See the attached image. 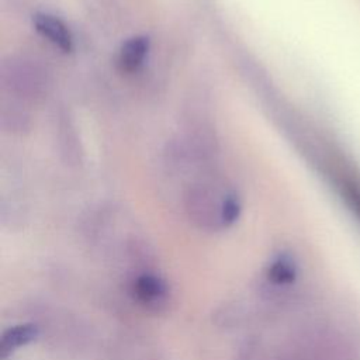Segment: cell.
I'll use <instances>...</instances> for the list:
<instances>
[{
  "instance_id": "52a82bcc",
  "label": "cell",
  "mask_w": 360,
  "mask_h": 360,
  "mask_svg": "<svg viewBox=\"0 0 360 360\" xmlns=\"http://www.w3.org/2000/svg\"><path fill=\"white\" fill-rule=\"evenodd\" d=\"M340 190L349 210L360 222V186L356 181L347 180L340 186Z\"/></svg>"
},
{
  "instance_id": "3957f363",
  "label": "cell",
  "mask_w": 360,
  "mask_h": 360,
  "mask_svg": "<svg viewBox=\"0 0 360 360\" xmlns=\"http://www.w3.org/2000/svg\"><path fill=\"white\" fill-rule=\"evenodd\" d=\"M32 24L44 38H46L62 52H72L73 35L60 18L48 13H37L32 18Z\"/></svg>"
},
{
  "instance_id": "30bf717a",
  "label": "cell",
  "mask_w": 360,
  "mask_h": 360,
  "mask_svg": "<svg viewBox=\"0 0 360 360\" xmlns=\"http://www.w3.org/2000/svg\"><path fill=\"white\" fill-rule=\"evenodd\" d=\"M3 125L11 131H22L28 128V117L18 110L3 111Z\"/></svg>"
},
{
  "instance_id": "8992f818",
  "label": "cell",
  "mask_w": 360,
  "mask_h": 360,
  "mask_svg": "<svg viewBox=\"0 0 360 360\" xmlns=\"http://www.w3.org/2000/svg\"><path fill=\"white\" fill-rule=\"evenodd\" d=\"M58 131H59V143L62 153L66 156V162L69 163H77L80 162V148L79 141L76 136L75 127L69 117L60 115L58 122Z\"/></svg>"
},
{
  "instance_id": "9c48e42d",
  "label": "cell",
  "mask_w": 360,
  "mask_h": 360,
  "mask_svg": "<svg viewBox=\"0 0 360 360\" xmlns=\"http://www.w3.org/2000/svg\"><path fill=\"white\" fill-rule=\"evenodd\" d=\"M271 277L277 283H287L294 278L292 262L287 257H280L271 267Z\"/></svg>"
},
{
  "instance_id": "7a4b0ae2",
  "label": "cell",
  "mask_w": 360,
  "mask_h": 360,
  "mask_svg": "<svg viewBox=\"0 0 360 360\" xmlns=\"http://www.w3.org/2000/svg\"><path fill=\"white\" fill-rule=\"evenodd\" d=\"M0 80L8 94L31 104L42 101L51 87L46 70L24 56H10L3 60Z\"/></svg>"
},
{
  "instance_id": "ba28073f",
  "label": "cell",
  "mask_w": 360,
  "mask_h": 360,
  "mask_svg": "<svg viewBox=\"0 0 360 360\" xmlns=\"http://www.w3.org/2000/svg\"><path fill=\"white\" fill-rule=\"evenodd\" d=\"M34 336V330L30 326H17L15 329L10 330L8 335L4 336L3 349H14L20 345H24L27 340H30Z\"/></svg>"
},
{
  "instance_id": "6da1fadb",
  "label": "cell",
  "mask_w": 360,
  "mask_h": 360,
  "mask_svg": "<svg viewBox=\"0 0 360 360\" xmlns=\"http://www.w3.org/2000/svg\"><path fill=\"white\" fill-rule=\"evenodd\" d=\"M184 205L191 221L207 229L229 226L240 212L236 194L211 180L191 183L184 193Z\"/></svg>"
},
{
  "instance_id": "277c9868",
  "label": "cell",
  "mask_w": 360,
  "mask_h": 360,
  "mask_svg": "<svg viewBox=\"0 0 360 360\" xmlns=\"http://www.w3.org/2000/svg\"><path fill=\"white\" fill-rule=\"evenodd\" d=\"M150 48V41L145 35H136L127 39L118 55V66L122 72H135L145 60Z\"/></svg>"
},
{
  "instance_id": "5b68a950",
  "label": "cell",
  "mask_w": 360,
  "mask_h": 360,
  "mask_svg": "<svg viewBox=\"0 0 360 360\" xmlns=\"http://www.w3.org/2000/svg\"><path fill=\"white\" fill-rule=\"evenodd\" d=\"M134 292L136 298L150 308H159L165 304L167 297L166 284L153 276H142L136 280Z\"/></svg>"
}]
</instances>
